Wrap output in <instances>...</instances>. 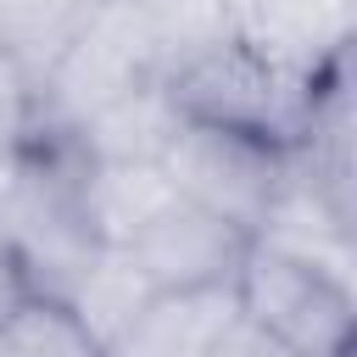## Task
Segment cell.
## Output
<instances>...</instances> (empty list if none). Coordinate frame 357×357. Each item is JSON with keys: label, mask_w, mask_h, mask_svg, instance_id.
<instances>
[{"label": "cell", "mask_w": 357, "mask_h": 357, "mask_svg": "<svg viewBox=\"0 0 357 357\" xmlns=\"http://www.w3.org/2000/svg\"><path fill=\"white\" fill-rule=\"evenodd\" d=\"M162 95L178 123L229 128L273 151H290L307 117V73H296L273 45L251 33H218L184 50L162 73Z\"/></svg>", "instance_id": "obj_1"}, {"label": "cell", "mask_w": 357, "mask_h": 357, "mask_svg": "<svg viewBox=\"0 0 357 357\" xmlns=\"http://www.w3.org/2000/svg\"><path fill=\"white\" fill-rule=\"evenodd\" d=\"M234 307L251 329L279 340L290 357H351L357 301L335 262L257 240L234 273Z\"/></svg>", "instance_id": "obj_2"}, {"label": "cell", "mask_w": 357, "mask_h": 357, "mask_svg": "<svg viewBox=\"0 0 357 357\" xmlns=\"http://www.w3.org/2000/svg\"><path fill=\"white\" fill-rule=\"evenodd\" d=\"M156 167L178 201L245 229L251 240L268 229V218L290 184V151H273L262 139L206 128V123H173Z\"/></svg>", "instance_id": "obj_3"}, {"label": "cell", "mask_w": 357, "mask_h": 357, "mask_svg": "<svg viewBox=\"0 0 357 357\" xmlns=\"http://www.w3.org/2000/svg\"><path fill=\"white\" fill-rule=\"evenodd\" d=\"M251 234L190 206V201H167L162 212H151L117 251L128 257V268L145 279V290H212V284H234V273L251 257Z\"/></svg>", "instance_id": "obj_4"}, {"label": "cell", "mask_w": 357, "mask_h": 357, "mask_svg": "<svg viewBox=\"0 0 357 357\" xmlns=\"http://www.w3.org/2000/svg\"><path fill=\"white\" fill-rule=\"evenodd\" d=\"M240 318L234 284L212 290H156L106 346V357H212L229 324Z\"/></svg>", "instance_id": "obj_5"}, {"label": "cell", "mask_w": 357, "mask_h": 357, "mask_svg": "<svg viewBox=\"0 0 357 357\" xmlns=\"http://www.w3.org/2000/svg\"><path fill=\"white\" fill-rule=\"evenodd\" d=\"M0 357H106V346L61 296L33 290L0 324Z\"/></svg>", "instance_id": "obj_6"}, {"label": "cell", "mask_w": 357, "mask_h": 357, "mask_svg": "<svg viewBox=\"0 0 357 357\" xmlns=\"http://www.w3.org/2000/svg\"><path fill=\"white\" fill-rule=\"evenodd\" d=\"M28 296H33V273H28V262L17 257V245L0 234V324H6Z\"/></svg>", "instance_id": "obj_7"}, {"label": "cell", "mask_w": 357, "mask_h": 357, "mask_svg": "<svg viewBox=\"0 0 357 357\" xmlns=\"http://www.w3.org/2000/svg\"><path fill=\"white\" fill-rule=\"evenodd\" d=\"M212 357H290V351H284L279 340H268L262 329H251L245 318H234V324H229V335L218 340V351H212Z\"/></svg>", "instance_id": "obj_8"}]
</instances>
